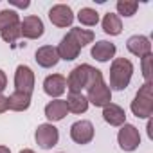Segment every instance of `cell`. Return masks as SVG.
Listing matches in <instances>:
<instances>
[{
  "label": "cell",
  "instance_id": "cell-2",
  "mask_svg": "<svg viewBox=\"0 0 153 153\" xmlns=\"http://www.w3.org/2000/svg\"><path fill=\"white\" fill-rule=\"evenodd\" d=\"M87 101L92 103L94 106L97 108H105L106 105L112 103V90L110 87L105 83V78H103V72H99L96 76V79L87 87Z\"/></svg>",
  "mask_w": 153,
  "mask_h": 153
},
{
  "label": "cell",
  "instance_id": "cell-24",
  "mask_svg": "<svg viewBox=\"0 0 153 153\" xmlns=\"http://www.w3.org/2000/svg\"><path fill=\"white\" fill-rule=\"evenodd\" d=\"M15 24H20V16L15 9H2L0 11V31L9 27V25H15Z\"/></svg>",
  "mask_w": 153,
  "mask_h": 153
},
{
  "label": "cell",
  "instance_id": "cell-16",
  "mask_svg": "<svg viewBox=\"0 0 153 153\" xmlns=\"http://www.w3.org/2000/svg\"><path fill=\"white\" fill-rule=\"evenodd\" d=\"M103 119L110 124V126H123L126 123V112L123 106L110 103L103 108Z\"/></svg>",
  "mask_w": 153,
  "mask_h": 153
},
{
  "label": "cell",
  "instance_id": "cell-18",
  "mask_svg": "<svg viewBox=\"0 0 153 153\" xmlns=\"http://www.w3.org/2000/svg\"><path fill=\"white\" fill-rule=\"evenodd\" d=\"M65 103H67L68 112H72V114H85L90 105L83 94H76V92H68Z\"/></svg>",
  "mask_w": 153,
  "mask_h": 153
},
{
  "label": "cell",
  "instance_id": "cell-11",
  "mask_svg": "<svg viewBox=\"0 0 153 153\" xmlns=\"http://www.w3.org/2000/svg\"><path fill=\"white\" fill-rule=\"evenodd\" d=\"M67 90V78L61 74H51L43 79V92L49 97L59 99V96H63Z\"/></svg>",
  "mask_w": 153,
  "mask_h": 153
},
{
  "label": "cell",
  "instance_id": "cell-5",
  "mask_svg": "<svg viewBox=\"0 0 153 153\" xmlns=\"http://www.w3.org/2000/svg\"><path fill=\"white\" fill-rule=\"evenodd\" d=\"M34 140L42 149H51L59 140V131L52 123H43L34 131Z\"/></svg>",
  "mask_w": 153,
  "mask_h": 153
},
{
  "label": "cell",
  "instance_id": "cell-17",
  "mask_svg": "<svg viewBox=\"0 0 153 153\" xmlns=\"http://www.w3.org/2000/svg\"><path fill=\"white\" fill-rule=\"evenodd\" d=\"M67 114H68V108L63 99H54V101L47 103V106H45V117L51 123H58V121L65 119Z\"/></svg>",
  "mask_w": 153,
  "mask_h": 153
},
{
  "label": "cell",
  "instance_id": "cell-8",
  "mask_svg": "<svg viewBox=\"0 0 153 153\" xmlns=\"http://www.w3.org/2000/svg\"><path fill=\"white\" fill-rule=\"evenodd\" d=\"M94 124L90 121H76L72 126H70V139L76 142V144H88L92 139H94Z\"/></svg>",
  "mask_w": 153,
  "mask_h": 153
},
{
  "label": "cell",
  "instance_id": "cell-12",
  "mask_svg": "<svg viewBox=\"0 0 153 153\" xmlns=\"http://www.w3.org/2000/svg\"><path fill=\"white\" fill-rule=\"evenodd\" d=\"M126 49H128L133 56H137V58L142 59L144 56H149V54H151V42H149L148 36L133 34V36L128 38V42H126Z\"/></svg>",
  "mask_w": 153,
  "mask_h": 153
},
{
  "label": "cell",
  "instance_id": "cell-26",
  "mask_svg": "<svg viewBox=\"0 0 153 153\" xmlns=\"http://www.w3.org/2000/svg\"><path fill=\"white\" fill-rule=\"evenodd\" d=\"M142 76L146 83H151V54L142 58Z\"/></svg>",
  "mask_w": 153,
  "mask_h": 153
},
{
  "label": "cell",
  "instance_id": "cell-23",
  "mask_svg": "<svg viewBox=\"0 0 153 153\" xmlns=\"http://www.w3.org/2000/svg\"><path fill=\"white\" fill-rule=\"evenodd\" d=\"M115 7H117V16H119V18H121V16L130 18V16H133V15L137 13L139 2H135V0H119V2L115 4Z\"/></svg>",
  "mask_w": 153,
  "mask_h": 153
},
{
  "label": "cell",
  "instance_id": "cell-1",
  "mask_svg": "<svg viewBox=\"0 0 153 153\" xmlns=\"http://www.w3.org/2000/svg\"><path fill=\"white\" fill-rule=\"evenodd\" d=\"M133 76V63L126 58H115L110 65V90H124Z\"/></svg>",
  "mask_w": 153,
  "mask_h": 153
},
{
  "label": "cell",
  "instance_id": "cell-3",
  "mask_svg": "<svg viewBox=\"0 0 153 153\" xmlns=\"http://www.w3.org/2000/svg\"><path fill=\"white\" fill-rule=\"evenodd\" d=\"M131 112L139 119H149L153 114V94H151V83H144L139 92L135 94L131 105Z\"/></svg>",
  "mask_w": 153,
  "mask_h": 153
},
{
  "label": "cell",
  "instance_id": "cell-27",
  "mask_svg": "<svg viewBox=\"0 0 153 153\" xmlns=\"http://www.w3.org/2000/svg\"><path fill=\"white\" fill-rule=\"evenodd\" d=\"M9 4L15 6V7H20V9H27V7L31 6L29 0H24V2H22V0H9Z\"/></svg>",
  "mask_w": 153,
  "mask_h": 153
},
{
  "label": "cell",
  "instance_id": "cell-6",
  "mask_svg": "<svg viewBox=\"0 0 153 153\" xmlns=\"http://www.w3.org/2000/svg\"><path fill=\"white\" fill-rule=\"evenodd\" d=\"M117 142H119V148L123 151H135L140 144V133L139 130L133 126V124H128L124 123L117 133Z\"/></svg>",
  "mask_w": 153,
  "mask_h": 153
},
{
  "label": "cell",
  "instance_id": "cell-21",
  "mask_svg": "<svg viewBox=\"0 0 153 153\" xmlns=\"http://www.w3.org/2000/svg\"><path fill=\"white\" fill-rule=\"evenodd\" d=\"M67 34H68V36H70L76 43H78L81 49H83L85 45L92 43V42H94V38H96L92 31H88V29H81V27H72Z\"/></svg>",
  "mask_w": 153,
  "mask_h": 153
},
{
  "label": "cell",
  "instance_id": "cell-20",
  "mask_svg": "<svg viewBox=\"0 0 153 153\" xmlns=\"http://www.w3.org/2000/svg\"><path fill=\"white\" fill-rule=\"evenodd\" d=\"M103 31L110 36H119L123 33V22L115 13H106L103 16Z\"/></svg>",
  "mask_w": 153,
  "mask_h": 153
},
{
  "label": "cell",
  "instance_id": "cell-19",
  "mask_svg": "<svg viewBox=\"0 0 153 153\" xmlns=\"http://www.w3.org/2000/svg\"><path fill=\"white\" fill-rule=\"evenodd\" d=\"M29 106H31V96L29 94L15 90L7 97V108L13 112H25V110H29Z\"/></svg>",
  "mask_w": 153,
  "mask_h": 153
},
{
  "label": "cell",
  "instance_id": "cell-30",
  "mask_svg": "<svg viewBox=\"0 0 153 153\" xmlns=\"http://www.w3.org/2000/svg\"><path fill=\"white\" fill-rule=\"evenodd\" d=\"M0 153H11V149L7 146H0Z\"/></svg>",
  "mask_w": 153,
  "mask_h": 153
},
{
  "label": "cell",
  "instance_id": "cell-25",
  "mask_svg": "<svg viewBox=\"0 0 153 153\" xmlns=\"http://www.w3.org/2000/svg\"><path fill=\"white\" fill-rule=\"evenodd\" d=\"M0 36H2V40L7 42V43H15V42L22 36L20 24H15V25H9V27L2 29V31H0Z\"/></svg>",
  "mask_w": 153,
  "mask_h": 153
},
{
  "label": "cell",
  "instance_id": "cell-13",
  "mask_svg": "<svg viewBox=\"0 0 153 153\" xmlns=\"http://www.w3.org/2000/svg\"><path fill=\"white\" fill-rule=\"evenodd\" d=\"M34 59L40 67L43 68H51V67H56L58 61H59V56H58V51L56 47L52 45H43L40 47L36 52H34Z\"/></svg>",
  "mask_w": 153,
  "mask_h": 153
},
{
  "label": "cell",
  "instance_id": "cell-7",
  "mask_svg": "<svg viewBox=\"0 0 153 153\" xmlns=\"http://www.w3.org/2000/svg\"><path fill=\"white\" fill-rule=\"evenodd\" d=\"M15 88L16 92H24V94H33L34 90V72L31 67L27 65H18L16 72H15Z\"/></svg>",
  "mask_w": 153,
  "mask_h": 153
},
{
  "label": "cell",
  "instance_id": "cell-28",
  "mask_svg": "<svg viewBox=\"0 0 153 153\" xmlns=\"http://www.w3.org/2000/svg\"><path fill=\"white\" fill-rule=\"evenodd\" d=\"M6 87H7V76H6V72L2 68H0V94L6 90Z\"/></svg>",
  "mask_w": 153,
  "mask_h": 153
},
{
  "label": "cell",
  "instance_id": "cell-4",
  "mask_svg": "<svg viewBox=\"0 0 153 153\" xmlns=\"http://www.w3.org/2000/svg\"><path fill=\"white\" fill-rule=\"evenodd\" d=\"M92 72H94V67L88 65V63H81L78 67H74L67 78V88L68 92H76V94H81L88 83H90V78H92Z\"/></svg>",
  "mask_w": 153,
  "mask_h": 153
},
{
  "label": "cell",
  "instance_id": "cell-9",
  "mask_svg": "<svg viewBox=\"0 0 153 153\" xmlns=\"http://www.w3.org/2000/svg\"><path fill=\"white\" fill-rule=\"evenodd\" d=\"M20 31H22L24 38H27V40H38V38L43 36L45 27H43V22H42L40 16L29 15V16H25L20 22Z\"/></svg>",
  "mask_w": 153,
  "mask_h": 153
},
{
  "label": "cell",
  "instance_id": "cell-15",
  "mask_svg": "<svg viewBox=\"0 0 153 153\" xmlns=\"http://www.w3.org/2000/svg\"><path fill=\"white\" fill-rule=\"evenodd\" d=\"M115 45L112 43V42H106V40H99V42H96L94 45H92V49H90V54H92V58H96L97 61H101V63H106V61H110L114 56H115Z\"/></svg>",
  "mask_w": 153,
  "mask_h": 153
},
{
  "label": "cell",
  "instance_id": "cell-31",
  "mask_svg": "<svg viewBox=\"0 0 153 153\" xmlns=\"http://www.w3.org/2000/svg\"><path fill=\"white\" fill-rule=\"evenodd\" d=\"M20 153H34V151H33V149H29V148H25V149H22Z\"/></svg>",
  "mask_w": 153,
  "mask_h": 153
},
{
  "label": "cell",
  "instance_id": "cell-22",
  "mask_svg": "<svg viewBox=\"0 0 153 153\" xmlns=\"http://www.w3.org/2000/svg\"><path fill=\"white\" fill-rule=\"evenodd\" d=\"M78 20L81 25H87V27H94L97 25L99 22V13L92 7H81L79 13H78Z\"/></svg>",
  "mask_w": 153,
  "mask_h": 153
},
{
  "label": "cell",
  "instance_id": "cell-14",
  "mask_svg": "<svg viewBox=\"0 0 153 153\" xmlns=\"http://www.w3.org/2000/svg\"><path fill=\"white\" fill-rule=\"evenodd\" d=\"M56 51H58V56H59V59H65V61H72V59H76L79 56V51H81V47L76 43L68 34L67 36H63L61 38V42H59V45L56 47Z\"/></svg>",
  "mask_w": 153,
  "mask_h": 153
},
{
  "label": "cell",
  "instance_id": "cell-10",
  "mask_svg": "<svg viewBox=\"0 0 153 153\" xmlns=\"http://www.w3.org/2000/svg\"><path fill=\"white\" fill-rule=\"evenodd\" d=\"M49 20L56 27H70L74 22V13L67 4H56L49 11Z\"/></svg>",
  "mask_w": 153,
  "mask_h": 153
},
{
  "label": "cell",
  "instance_id": "cell-29",
  "mask_svg": "<svg viewBox=\"0 0 153 153\" xmlns=\"http://www.w3.org/2000/svg\"><path fill=\"white\" fill-rule=\"evenodd\" d=\"M9 108H7V97L4 96V94H0V114H4V112H7Z\"/></svg>",
  "mask_w": 153,
  "mask_h": 153
}]
</instances>
